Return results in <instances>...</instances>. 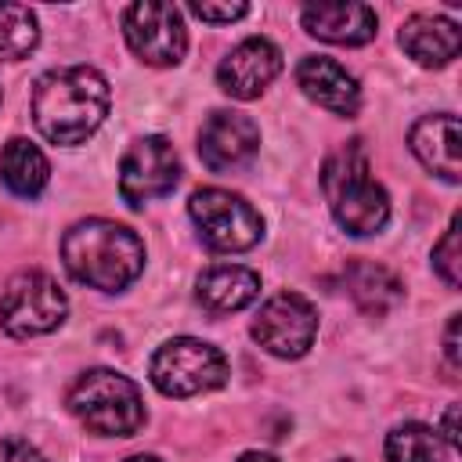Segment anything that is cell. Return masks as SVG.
<instances>
[{
    "mask_svg": "<svg viewBox=\"0 0 462 462\" xmlns=\"http://www.w3.org/2000/svg\"><path fill=\"white\" fill-rule=\"evenodd\" d=\"M108 116V79L90 65L51 69L32 87V123L51 144H83Z\"/></svg>",
    "mask_w": 462,
    "mask_h": 462,
    "instance_id": "6da1fadb",
    "label": "cell"
},
{
    "mask_svg": "<svg viewBox=\"0 0 462 462\" xmlns=\"http://www.w3.org/2000/svg\"><path fill=\"white\" fill-rule=\"evenodd\" d=\"M61 260L79 285L119 292L144 271V242L116 220H79L61 238Z\"/></svg>",
    "mask_w": 462,
    "mask_h": 462,
    "instance_id": "7a4b0ae2",
    "label": "cell"
},
{
    "mask_svg": "<svg viewBox=\"0 0 462 462\" xmlns=\"http://www.w3.org/2000/svg\"><path fill=\"white\" fill-rule=\"evenodd\" d=\"M321 191L332 206L336 224L346 235L365 238V235L383 231V224L390 220V199H386L383 184L372 177V166H368L361 141H350L325 159Z\"/></svg>",
    "mask_w": 462,
    "mask_h": 462,
    "instance_id": "3957f363",
    "label": "cell"
},
{
    "mask_svg": "<svg viewBox=\"0 0 462 462\" xmlns=\"http://www.w3.org/2000/svg\"><path fill=\"white\" fill-rule=\"evenodd\" d=\"M69 411L94 433L130 437L144 426V401L134 379L112 368L83 372L69 390Z\"/></svg>",
    "mask_w": 462,
    "mask_h": 462,
    "instance_id": "277c9868",
    "label": "cell"
},
{
    "mask_svg": "<svg viewBox=\"0 0 462 462\" xmlns=\"http://www.w3.org/2000/svg\"><path fill=\"white\" fill-rule=\"evenodd\" d=\"M148 372H152V383L159 393L195 397V393H206V390H217L227 383V357L213 343L180 336V339L162 343L152 354Z\"/></svg>",
    "mask_w": 462,
    "mask_h": 462,
    "instance_id": "5b68a950",
    "label": "cell"
},
{
    "mask_svg": "<svg viewBox=\"0 0 462 462\" xmlns=\"http://www.w3.org/2000/svg\"><path fill=\"white\" fill-rule=\"evenodd\" d=\"M69 300L61 285L43 271H22L7 282L0 296V325L14 339H32L54 332L65 321Z\"/></svg>",
    "mask_w": 462,
    "mask_h": 462,
    "instance_id": "8992f818",
    "label": "cell"
},
{
    "mask_svg": "<svg viewBox=\"0 0 462 462\" xmlns=\"http://www.w3.org/2000/svg\"><path fill=\"white\" fill-rule=\"evenodd\" d=\"M188 213L202 235V242L217 253H242L253 249L263 235L260 213L235 191L224 188H199L188 202Z\"/></svg>",
    "mask_w": 462,
    "mask_h": 462,
    "instance_id": "52a82bcc",
    "label": "cell"
},
{
    "mask_svg": "<svg viewBox=\"0 0 462 462\" xmlns=\"http://www.w3.org/2000/svg\"><path fill=\"white\" fill-rule=\"evenodd\" d=\"M123 36L144 65H177L188 51V29L173 4L141 0L123 11Z\"/></svg>",
    "mask_w": 462,
    "mask_h": 462,
    "instance_id": "ba28073f",
    "label": "cell"
},
{
    "mask_svg": "<svg viewBox=\"0 0 462 462\" xmlns=\"http://www.w3.org/2000/svg\"><path fill=\"white\" fill-rule=\"evenodd\" d=\"M180 180V159L166 137H141L130 144V152L119 162V195L130 206H144L152 199H162Z\"/></svg>",
    "mask_w": 462,
    "mask_h": 462,
    "instance_id": "9c48e42d",
    "label": "cell"
},
{
    "mask_svg": "<svg viewBox=\"0 0 462 462\" xmlns=\"http://www.w3.org/2000/svg\"><path fill=\"white\" fill-rule=\"evenodd\" d=\"M314 336H318V310L300 292L271 296L253 321V339L274 357H303Z\"/></svg>",
    "mask_w": 462,
    "mask_h": 462,
    "instance_id": "30bf717a",
    "label": "cell"
},
{
    "mask_svg": "<svg viewBox=\"0 0 462 462\" xmlns=\"http://www.w3.org/2000/svg\"><path fill=\"white\" fill-rule=\"evenodd\" d=\"M282 72V51L267 36H249L217 65V83L224 94L238 101H253L267 90V83Z\"/></svg>",
    "mask_w": 462,
    "mask_h": 462,
    "instance_id": "8fae6325",
    "label": "cell"
},
{
    "mask_svg": "<svg viewBox=\"0 0 462 462\" xmlns=\"http://www.w3.org/2000/svg\"><path fill=\"white\" fill-rule=\"evenodd\" d=\"M260 148V126L242 112H213L199 130V159L213 170H238Z\"/></svg>",
    "mask_w": 462,
    "mask_h": 462,
    "instance_id": "7c38bea8",
    "label": "cell"
},
{
    "mask_svg": "<svg viewBox=\"0 0 462 462\" xmlns=\"http://www.w3.org/2000/svg\"><path fill=\"white\" fill-rule=\"evenodd\" d=\"M408 144H411L415 159H419L430 173H437V177L448 180V184H458V177H462V159H458L462 126H458V116H451V112L422 116V119L411 126Z\"/></svg>",
    "mask_w": 462,
    "mask_h": 462,
    "instance_id": "4fadbf2b",
    "label": "cell"
},
{
    "mask_svg": "<svg viewBox=\"0 0 462 462\" xmlns=\"http://www.w3.org/2000/svg\"><path fill=\"white\" fill-rule=\"evenodd\" d=\"M296 83H300V90L314 105H321V108H328L336 116H354L361 108V87H357V79L339 61H332V58H321V54L303 58L296 65Z\"/></svg>",
    "mask_w": 462,
    "mask_h": 462,
    "instance_id": "5bb4252c",
    "label": "cell"
},
{
    "mask_svg": "<svg viewBox=\"0 0 462 462\" xmlns=\"http://www.w3.org/2000/svg\"><path fill=\"white\" fill-rule=\"evenodd\" d=\"M375 11L368 4H307L303 29L325 43L357 47L375 36Z\"/></svg>",
    "mask_w": 462,
    "mask_h": 462,
    "instance_id": "9a60e30c",
    "label": "cell"
},
{
    "mask_svg": "<svg viewBox=\"0 0 462 462\" xmlns=\"http://www.w3.org/2000/svg\"><path fill=\"white\" fill-rule=\"evenodd\" d=\"M401 47L426 69H444L458 58L462 47V32L451 18L444 14H411L401 25Z\"/></svg>",
    "mask_w": 462,
    "mask_h": 462,
    "instance_id": "2e32d148",
    "label": "cell"
},
{
    "mask_svg": "<svg viewBox=\"0 0 462 462\" xmlns=\"http://www.w3.org/2000/svg\"><path fill=\"white\" fill-rule=\"evenodd\" d=\"M256 292H260V274L249 267H238V263L209 267L206 274H199V285H195V296L209 314L242 310L256 300Z\"/></svg>",
    "mask_w": 462,
    "mask_h": 462,
    "instance_id": "e0dca14e",
    "label": "cell"
},
{
    "mask_svg": "<svg viewBox=\"0 0 462 462\" xmlns=\"http://www.w3.org/2000/svg\"><path fill=\"white\" fill-rule=\"evenodd\" d=\"M346 289H350V300H354L365 314H372V318L393 310V307L401 303V296H404L401 278H397L390 267L368 263V260H354V263L346 267Z\"/></svg>",
    "mask_w": 462,
    "mask_h": 462,
    "instance_id": "ac0fdd59",
    "label": "cell"
},
{
    "mask_svg": "<svg viewBox=\"0 0 462 462\" xmlns=\"http://www.w3.org/2000/svg\"><path fill=\"white\" fill-rule=\"evenodd\" d=\"M0 177H4V184H7L14 195L32 199V195H40V191L47 188L51 166H47L43 152H40L32 141L11 137V141L4 144V152H0Z\"/></svg>",
    "mask_w": 462,
    "mask_h": 462,
    "instance_id": "d6986e66",
    "label": "cell"
},
{
    "mask_svg": "<svg viewBox=\"0 0 462 462\" xmlns=\"http://www.w3.org/2000/svg\"><path fill=\"white\" fill-rule=\"evenodd\" d=\"M386 462H444L448 444L426 422H404L386 433Z\"/></svg>",
    "mask_w": 462,
    "mask_h": 462,
    "instance_id": "ffe728a7",
    "label": "cell"
},
{
    "mask_svg": "<svg viewBox=\"0 0 462 462\" xmlns=\"http://www.w3.org/2000/svg\"><path fill=\"white\" fill-rule=\"evenodd\" d=\"M40 40L36 14L25 4H0V61L25 58Z\"/></svg>",
    "mask_w": 462,
    "mask_h": 462,
    "instance_id": "44dd1931",
    "label": "cell"
},
{
    "mask_svg": "<svg viewBox=\"0 0 462 462\" xmlns=\"http://www.w3.org/2000/svg\"><path fill=\"white\" fill-rule=\"evenodd\" d=\"M433 267H437V274L451 285V289H458L462 285V249H458V217L448 224V231H444V238L437 242V249H433Z\"/></svg>",
    "mask_w": 462,
    "mask_h": 462,
    "instance_id": "7402d4cb",
    "label": "cell"
},
{
    "mask_svg": "<svg viewBox=\"0 0 462 462\" xmlns=\"http://www.w3.org/2000/svg\"><path fill=\"white\" fill-rule=\"evenodd\" d=\"M188 11L202 22H235L249 11V4H191Z\"/></svg>",
    "mask_w": 462,
    "mask_h": 462,
    "instance_id": "603a6c76",
    "label": "cell"
},
{
    "mask_svg": "<svg viewBox=\"0 0 462 462\" xmlns=\"http://www.w3.org/2000/svg\"><path fill=\"white\" fill-rule=\"evenodd\" d=\"M0 462H47L29 440H18V437H4L0 440Z\"/></svg>",
    "mask_w": 462,
    "mask_h": 462,
    "instance_id": "cb8c5ba5",
    "label": "cell"
},
{
    "mask_svg": "<svg viewBox=\"0 0 462 462\" xmlns=\"http://www.w3.org/2000/svg\"><path fill=\"white\" fill-rule=\"evenodd\" d=\"M444 354L451 361V368H458V314H451L448 332H444Z\"/></svg>",
    "mask_w": 462,
    "mask_h": 462,
    "instance_id": "d4e9b609",
    "label": "cell"
},
{
    "mask_svg": "<svg viewBox=\"0 0 462 462\" xmlns=\"http://www.w3.org/2000/svg\"><path fill=\"white\" fill-rule=\"evenodd\" d=\"M444 444H448V448L458 444V404H451V408L444 411Z\"/></svg>",
    "mask_w": 462,
    "mask_h": 462,
    "instance_id": "484cf974",
    "label": "cell"
},
{
    "mask_svg": "<svg viewBox=\"0 0 462 462\" xmlns=\"http://www.w3.org/2000/svg\"><path fill=\"white\" fill-rule=\"evenodd\" d=\"M235 462H278V458H271V455H260V451H249V455H242V458H235Z\"/></svg>",
    "mask_w": 462,
    "mask_h": 462,
    "instance_id": "4316f807",
    "label": "cell"
},
{
    "mask_svg": "<svg viewBox=\"0 0 462 462\" xmlns=\"http://www.w3.org/2000/svg\"><path fill=\"white\" fill-rule=\"evenodd\" d=\"M126 462H159V458H155V455H130Z\"/></svg>",
    "mask_w": 462,
    "mask_h": 462,
    "instance_id": "83f0119b",
    "label": "cell"
},
{
    "mask_svg": "<svg viewBox=\"0 0 462 462\" xmlns=\"http://www.w3.org/2000/svg\"><path fill=\"white\" fill-rule=\"evenodd\" d=\"M339 462H350V458H339Z\"/></svg>",
    "mask_w": 462,
    "mask_h": 462,
    "instance_id": "f1b7e54d",
    "label": "cell"
}]
</instances>
